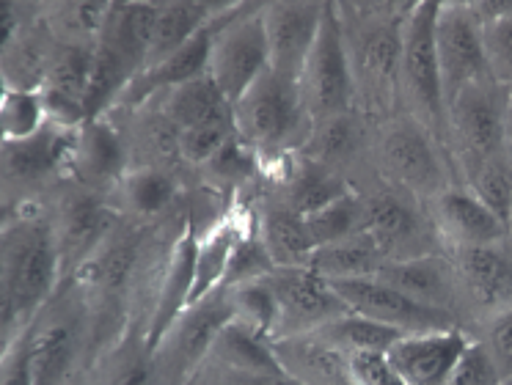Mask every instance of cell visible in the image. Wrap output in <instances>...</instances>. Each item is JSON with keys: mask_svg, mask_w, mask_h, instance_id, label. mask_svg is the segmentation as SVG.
I'll list each match as a JSON object with an SVG mask.
<instances>
[{"mask_svg": "<svg viewBox=\"0 0 512 385\" xmlns=\"http://www.w3.org/2000/svg\"><path fill=\"white\" fill-rule=\"evenodd\" d=\"M58 297V295H56ZM50 300L31 325L36 385H67L89 336V295Z\"/></svg>", "mask_w": 512, "mask_h": 385, "instance_id": "cell-11", "label": "cell"}, {"mask_svg": "<svg viewBox=\"0 0 512 385\" xmlns=\"http://www.w3.org/2000/svg\"><path fill=\"white\" fill-rule=\"evenodd\" d=\"M196 380L201 385H301L287 372H237L215 363H204Z\"/></svg>", "mask_w": 512, "mask_h": 385, "instance_id": "cell-51", "label": "cell"}, {"mask_svg": "<svg viewBox=\"0 0 512 385\" xmlns=\"http://www.w3.org/2000/svg\"><path fill=\"white\" fill-rule=\"evenodd\" d=\"M364 198V231H369L389 262L441 253L444 245L419 198L397 187H380Z\"/></svg>", "mask_w": 512, "mask_h": 385, "instance_id": "cell-10", "label": "cell"}, {"mask_svg": "<svg viewBox=\"0 0 512 385\" xmlns=\"http://www.w3.org/2000/svg\"><path fill=\"white\" fill-rule=\"evenodd\" d=\"M474 339L482 341L504 383H512V308L501 311L499 317L488 319L482 328L474 330Z\"/></svg>", "mask_w": 512, "mask_h": 385, "instance_id": "cell-48", "label": "cell"}, {"mask_svg": "<svg viewBox=\"0 0 512 385\" xmlns=\"http://www.w3.org/2000/svg\"><path fill=\"white\" fill-rule=\"evenodd\" d=\"M207 363L237 369V372H284L273 339L262 336L259 330L248 328L240 319H229L212 341Z\"/></svg>", "mask_w": 512, "mask_h": 385, "instance_id": "cell-29", "label": "cell"}, {"mask_svg": "<svg viewBox=\"0 0 512 385\" xmlns=\"http://www.w3.org/2000/svg\"><path fill=\"white\" fill-rule=\"evenodd\" d=\"M232 116L237 138L262 157H281L295 146L303 149L312 132L298 83L273 69L234 102Z\"/></svg>", "mask_w": 512, "mask_h": 385, "instance_id": "cell-4", "label": "cell"}, {"mask_svg": "<svg viewBox=\"0 0 512 385\" xmlns=\"http://www.w3.org/2000/svg\"><path fill=\"white\" fill-rule=\"evenodd\" d=\"M119 196L124 212H130L138 220H149L171 207V201L177 198V182L168 171L149 165V168L127 171V176L119 182Z\"/></svg>", "mask_w": 512, "mask_h": 385, "instance_id": "cell-37", "label": "cell"}, {"mask_svg": "<svg viewBox=\"0 0 512 385\" xmlns=\"http://www.w3.org/2000/svg\"><path fill=\"white\" fill-rule=\"evenodd\" d=\"M237 130H234V116L218 121H204L196 127L177 132V154L182 163L188 165H210L226 143L232 141Z\"/></svg>", "mask_w": 512, "mask_h": 385, "instance_id": "cell-45", "label": "cell"}, {"mask_svg": "<svg viewBox=\"0 0 512 385\" xmlns=\"http://www.w3.org/2000/svg\"><path fill=\"white\" fill-rule=\"evenodd\" d=\"M273 347L284 372L301 385H353L347 372V355L317 339L314 333L273 339Z\"/></svg>", "mask_w": 512, "mask_h": 385, "instance_id": "cell-25", "label": "cell"}, {"mask_svg": "<svg viewBox=\"0 0 512 385\" xmlns=\"http://www.w3.org/2000/svg\"><path fill=\"white\" fill-rule=\"evenodd\" d=\"M435 50H438L446 105L457 91L490 77L485 42H482V22L471 3H460V0L438 3Z\"/></svg>", "mask_w": 512, "mask_h": 385, "instance_id": "cell-13", "label": "cell"}, {"mask_svg": "<svg viewBox=\"0 0 512 385\" xmlns=\"http://www.w3.org/2000/svg\"><path fill=\"white\" fill-rule=\"evenodd\" d=\"M347 372L353 385H405L386 352H353L347 355Z\"/></svg>", "mask_w": 512, "mask_h": 385, "instance_id": "cell-50", "label": "cell"}, {"mask_svg": "<svg viewBox=\"0 0 512 385\" xmlns=\"http://www.w3.org/2000/svg\"><path fill=\"white\" fill-rule=\"evenodd\" d=\"M94 50H97V44L94 47H89V44H53V55L47 64V77L42 88L83 102L86 86H89Z\"/></svg>", "mask_w": 512, "mask_h": 385, "instance_id": "cell-41", "label": "cell"}, {"mask_svg": "<svg viewBox=\"0 0 512 385\" xmlns=\"http://www.w3.org/2000/svg\"><path fill=\"white\" fill-rule=\"evenodd\" d=\"M127 143L119 127L102 119L86 121L80 130H75V143L69 154V171L75 174L80 187H97L119 185L127 176Z\"/></svg>", "mask_w": 512, "mask_h": 385, "instance_id": "cell-22", "label": "cell"}, {"mask_svg": "<svg viewBox=\"0 0 512 385\" xmlns=\"http://www.w3.org/2000/svg\"><path fill=\"white\" fill-rule=\"evenodd\" d=\"M468 341L471 333L463 328L413 333L394 341L386 355L405 385H444Z\"/></svg>", "mask_w": 512, "mask_h": 385, "instance_id": "cell-20", "label": "cell"}, {"mask_svg": "<svg viewBox=\"0 0 512 385\" xmlns=\"http://www.w3.org/2000/svg\"><path fill=\"white\" fill-rule=\"evenodd\" d=\"M270 69L268 36L262 22V3L226 6L215 22L210 50V77L223 97L234 105Z\"/></svg>", "mask_w": 512, "mask_h": 385, "instance_id": "cell-7", "label": "cell"}, {"mask_svg": "<svg viewBox=\"0 0 512 385\" xmlns=\"http://www.w3.org/2000/svg\"><path fill=\"white\" fill-rule=\"evenodd\" d=\"M460 185H466L507 226V215L512 207V157H496L488 163L474 165L463 174Z\"/></svg>", "mask_w": 512, "mask_h": 385, "instance_id": "cell-44", "label": "cell"}, {"mask_svg": "<svg viewBox=\"0 0 512 385\" xmlns=\"http://www.w3.org/2000/svg\"><path fill=\"white\" fill-rule=\"evenodd\" d=\"M64 284L53 220L17 212L0 234V339L14 341L34 325Z\"/></svg>", "mask_w": 512, "mask_h": 385, "instance_id": "cell-1", "label": "cell"}, {"mask_svg": "<svg viewBox=\"0 0 512 385\" xmlns=\"http://www.w3.org/2000/svg\"><path fill=\"white\" fill-rule=\"evenodd\" d=\"M218 17H221V14H218ZM218 17H215L210 28H204L196 39H190L179 53L168 55L166 61H160V64L155 66H146L144 72H138V75L133 77V83H130L127 91L122 94L116 108H144L152 97H160V94H166L171 88L185 86V83L196 80V77L210 75L212 33H215V22H218Z\"/></svg>", "mask_w": 512, "mask_h": 385, "instance_id": "cell-24", "label": "cell"}, {"mask_svg": "<svg viewBox=\"0 0 512 385\" xmlns=\"http://www.w3.org/2000/svg\"><path fill=\"white\" fill-rule=\"evenodd\" d=\"M218 14L221 11H212V3H201V0H166V3H157L155 33H152V44H149L144 69L166 61L168 55L179 53L190 39H196L204 28H210Z\"/></svg>", "mask_w": 512, "mask_h": 385, "instance_id": "cell-27", "label": "cell"}, {"mask_svg": "<svg viewBox=\"0 0 512 385\" xmlns=\"http://www.w3.org/2000/svg\"><path fill=\"white\" fill-rule=\"evenodd\" d=\"M273 270H276V262H273V256H270L268 245L262 240L259 229L254 226V229H245V234L237 242L223 286H240L248 284V281H262Z\"/></svg>", "mask_w": 512, "mask_h": 385, "instance_id": "cell-46", "label": "cell"}, {"mask_svg": "<svg viewBox=\"0 0 512 385\" xmlns=\"http://www.w3.org/2000/svg\"><path fill=\"white\" fill-rule=\"evenodd\" d=\"M471 6L482 22V42H485L490 77L501 88L512 91V3L510 0H482Z\"/></svg>", "mask_w": 512, "mask_h": 385, "instance_id": "cell-36", "label": "cell"}, {"mask_svg": "<svg viewBox=\"0 0 512 385\" xmlns=\"http://www.w3.org/2000/svg\"><path fill=\"white\" fill-rule=\"evenodd\" d=\"M232 306L226 289L204 297L201 303L190 306L182 317L168 328L160 339L155 355V369L160 385H190L204 363L210 358L212 341L218 339L221 328L232 319Z\"/></svg>", "mask_w": 512, "mask_h": 385, "instance_id": "cell-9", "label": "cell"}, {"mask_svg": "<svg viewBox=\"0 0 512 385\" xmlns=\"http://www.w3.org/2000/svg\"><path fill=\"white\" fill-rule=\"evenodd\" d=\"M303 220H306V229H309L314 251H317L323 245H331V242H339L364 231V198L353 190L350 196L339 198V201L317 209L312 215H303Z\"/></svg>", "mask_w": 512, "mask_h": 385, "instance_id": "cell-42", "label": "cell"}, {"mask_svg": "<svg viewBox=\"0 0 512 385\" xmlns=\"http://www.w3.org/2000/svg\"><path fill=\"white\" fill-rule=\"evenodd\" d=\"M190 385H201V383H199V380H193V383H190Z\"/></svg>", "mask_w": 512, "mask_h": 385, "instance_id": "cell-53", "label": "cell"}, {"mask_svg": "<svg viewBox=\"0 0 512 385\" xmlns=\"http://www.w3.org/2000/svg\"><path fill=\"white\" fill-rule=\"evenodd\" d=\"M325 3L320 0H276L262 3V22L268 36L270 69L287 80L303 72V64L312 53V44L323 22Z\"/></svg>", "mask_w": 512, "mask_h": 385, "instance_id": "cell-17", "label": "cell"}, {"mask_svg": "<svg viewBox=\"0 0 512 385\" xmlns=\"http://www.w3.org/2000/svg\"><path fill=\"white\" fill-rule=\"evenodd\" d=\"M375 278H380L383 284L394 286L397 292L411 297L416 303H422V306L455 317L466 328L455 262H452V256L446 251L427 253V256H416V259L386 262Z\"/></svg>", "mask_w": 512, "mask_h": 385, "instance_id": "cell-19", "label": "cell"}, {"mask_svg": "<svg viewBox=\"0 0 512 385\" xmlns=\"http://www.w3.org/2000/svg\"><path fill=\"white\" fill-rule=\"evenodd\" d=\"M94 385H160L144 333L127 328L94 369Z\"/></svg>", "mask_w": 512, "mask_h": 385, "instance_id": "cell-34", "label": "cell"}, {"mask_svg": "<svg viewBox=\"0 0 512 385\" xmlns=\"http://www.w3.org/2000/svg\"><path fill=\"white\" fill-rule=\"evenodd\" d=\"M245 229L248 226H245L243 220L229 215V218H223L221 223H215L212 229L201 234L199 251H196V278H193L190 306H196L204 297L215 295L218 289H223L232 253L240 237L245 234Z\"/></svg>", "mask_w": 512, "mask_h": 385, "instance_id": "cell-30", "label": "cell"}, {"mask_svg": "<svg viewBox=\"0 0 512 385\" xmlns=\"http://www.w3.org/2000/svg\"><path fill=\"white\" fill-rule=\"evenodd\" d=\"M72 143L75 132L58 130L53 124H47L45 130L28 141H3V190L39 187L61 168H69Z\"/></svg>", "mask_w": 512, "mask_h": 385, "instance_id": "cell-23", "label": "cell"}, {"mask_svg": "<svg viewBox=\"0 0 512 385\" xmlns=\"http://www.w3.org/2000/svg\"><path fill=\"white\" fill-rule=\"evenodd\" d=\"M353 193V187L342 171L328 168L323 163H314L309 157H298L287 168L284 176V207H290L298 215H312L317 209L334 204L339 198Z\"/></svg>", "mask_w": 512, "mask_h": 385, "instance_id": "cell-28", "label": "cell"}, {"mask_svg": "<svg viewBox=\"0 0 512 385\" xmlns=\"http://www.w3.org/2000/svg\"><path fill=\"white\" fill-rule=\"evenodd\" d=\"M0 385H36L31 328L20 333L9 344H3V355H0Z\"/></svg>", "mask_w": 512, "mask_h": 385, "instance_id": "cell-49", "label": "cell"}, {"mask_svg": "<svg viewBox=\"0 0 512 385\" xmlns=\"http://www.w3.org/2000/svg\"><path fill=\"white\" fill-rule=\"evenodd\" d=\"M507 245L512 248V207H510V215H507Z\"/></svg>", "mask_w": 512, "mask_h": 385, "instance_id": "cell-52", "label": "cell"}, {"mask_svg": "<svg viewBox=\"0 0 512 385\" xmlns=\"http://www.w3.org/2000/svg\"><path fill=\"white\" fill-rule=\"evenodd\" d=\"M314 336L323 339L325 344H331L342 355H353V352H386L405 333L386 328V325L372 322L367 317H358V314H345V317L314 330Z\"/></svg>", "mask_w": 512, "mask_h": 385, "instance_id": "cell-38", "label": "cell"}, {"mask_svg": "<svg viewBox=\"0 0 512 385\" xmlns=\"http://www.w3.org/2000/svg\"><path fill=\"white\" fill-rule=\"evenodd\" d=\"M411 9V6H408ZM405 11L389 6L339 3L347 58L356 86V110L372 113L378 121L402 113L400 108V55Z\"/></svg>", "mask_w": 512, "mask_h": 385, "instance_id": "cell-2", "label": "cell"}, {"mask_svg": "<svg viewBox=\"0 0 512 385\" xmlns=\"http://www.w3.org/2000/svg\"><path fill=\"white\" fill-rule=\"evenodd\" d=\"M424 209L433 220V229L444 251L496 245L507 240L504 220L496 212H490L466 185L446 187L444 193L430 198Z\"/></svg>", "mask_w": 512, "mask_h": 385, "instance_id": "cell-18", "label": "cell"}, {"mask_svg": "<svg viewBox=\"0 0 512 385\" xmlns=\"http://www.w3.org/2000/svg\"><path fill=\"white\" fill-rule=\"evenodd\" d=\"M512 91L493 77L471 83L446 105V146L457 176L496 157H512L510 149Z\"/></svg>", "mask_w": 512, "mask_h": 385, "instance_id": "cell-5", "label": "cell"}, {"mask_svg": "<svg viewBox=\"0 0 512 385\" xmlns=\"http://www.w3.org/2000/svg\"><path fill=\"white\" fill-rule=\"evenodd\" d=\"M438 0L411 3L402 25L400 108L446 143V97L435 50ZM449 149V146H446Z\"/></svg>", "mask_w": 512, "mask_h": 385, "instance_id": "cell-6", "label": "cell"}, {"mask_svg": "<svg viewBox=\"0 0 512 385\" xmlns=\"http://www.w3.org/2000/svg\"><path fill=\"white\" fill-rule=\"evenodd\" d=\"M298 91H301L303 108L309 113L312 124L356 110V86H353L350 58H347L339 3H325L323 22L312 44V53L298 77Z\"/></svg>", "mask_w": 512, "mask_h": 385, "instance_id": "cell-8", "label": "cell"}, {"mask_svg": "<svg viewBox=\"0 0 512 385\" xmlns=\"http://www.w3.org/2000/svg\"><path fill=\"white\" fill-rule=\"evenodd\" d=\"M157 22V3L149 0H127V3H111L108 20L102 28L100 42L111 47L133 66L135 75L144 69L152 33Z\"/></svg>", "mask_w": 512, "mask_h": 385, "instance_id": "cell-26", "label": "cell"}, {"mask_svg": "<svg viewBox=\"0 0 512 385\" xmlns=\"http://www.w3.org/2000/svg\"><path fill=\"white\" fill-rule=\"evenodd\" d=\"M389 262L386 253L369 231H358L353 237L323 245L312 253L314 273L323 275L325 281H350V278H369L378 275L383 264Z\"/></svg>", "mask_w": 512, "mask_h": 385, "instance_id": "cell-32", "label": "cell"}, {"mask_svg": "<svg viewBox=\"0 0 512 385\" xmlns=\"http://www.w3.org/2000/svg\"><path fill=\"white\" fill-rule=\"evenodd\" d=\"M262 240L268 245L276 267H309L314 253V242L306 229V220L284 204H273L265 209L262 220L256 223Z\"/></svg>", "mask_w": 512, "mask_h": 385, "instance_id": "cell-35", "label": "cell"}, {"mask_svg": "<svg viewBox=\"0 0 512 385\" xmlns=\"http://www.w3.org/2000/svg\"><path fill=\"white\" fill-rule=\"evenodd\" d=\"M265 281L279 303L276 339L314 333L328 322L350 314V308L336 295L331 281L314 273L312 267H276Z\"/></svg>", "mask_w": 512, "mask_h": 385, "instance_id": "cell-14", "label": "cell"}, {"mask_svg": "<svg viewBox=\"0 0 512 385\" xmlns=\"http://www.w3.org/2000/svg\"><path fill=\"white\" fill-rule=\"evenodd\" d=\"M223 289H226V297H229L234 319L245 322L248 328L259 330L268 339H276L279 303H276V295H273V289H270L265 278L240 286H223Z\"/></svg>", "mask_w": 512, "mask_h": 385, "instance_id": "cell-43", "label": "cell"}, {"mask_svg": "<svg viewBox=\"0 0 512 385\" xmlns=\"http://www.w3.org/2000/svg\"><path fill=\"white\" fill-rule=\"evenodd\" d=\"M372 152L383 182L419 198L422 204L444 193L446 187L460 185L446 143L408 113L378 121Z\"/></svg>", "mask_w": 512, "mask_h": 385, "instance_id": "cell-3", "label": "cell"}, {"mask_svg": "<svg viewBox=\"0 0 512 385\" xmlns=\"http://www.w3.org/2000/svg\"><path fill=\"white\" fill-rule=\"evenodd\" d=\"M160 116L174 127V130H188L204 121H218L232 116V105L223 97V91L215 86L210 75L196 77L185 86H177L160 94Z\"/></svg>", "mask_w": 512, "mask_h": 385, "instance_id": "cell-31", "label": "cell"}, {"mask_svg": "<svg viewBox=\"0 0 512 385\" xmlns=\"http://www.w3.org/2000/svg\"><path fill=\"white\" fill-rule=\"evenodd\" d=\"M47 127L42 88H3L0 94V135L3 141H28Z\"/></svg>", "mask_w": 512, "mask_h": 385, "instance_id": "cell-40", "label": "cell"}, {"mask_svg": "<svg viewBox=\"0 0 512 385\" xmlns=\"http://www.w3.org/2000/svg\"><path fill=\"white\" fill-rule=\"evenodd\" d=\"M111 3H56L42 14L53 42L94 44L100 42Z\"/></svg>", "mask_w": 512, "mask_h": 385, "instance_id": "cell-39", "label": "cell"}, {"mask_svg": "<svg viewBox=\"0 0 512 385\" xmlns=\"http://www.w3.org/2000/svg\"><path fill=\"white\" fill-rule=\"evenodd\" d=\"M199 231L190 223L174 242L171 256H168L166 270H163V281L157 286L155 306L152 314L146 319V344L155 352L160 339L166 336L168 328L177 322L185 311L190 308V295H193V278H196V251H199Z\"/></svg>", "mask_w": 512, "mask_h": 385, "instance_id": "cell-21", "label": "cell"}, {"mask_svg": "<svg viewBox=\"0 0 512 385\" xmlns=\"http://www.w3.org/2000/svg\"><path fill=\"white\" fill-rule=\"evenodd\" d=\"M444 385H507L504 377L496 369V363L488 355V350L482 347V341L474 339L468 341V347L463 355L457 358L452 366V372L446 377Z\"/></svg>", "mask_w": 512, "mask_h": 385, "instance_id": "cell-47", "label": "cell"}, {"mask_svg": "<svg viewBox=\"0 0 512 385\" xmlns=\"http://www.w3.org/2000/svg\"><path fill=\"white\" fill-rule=\"evenodd\" d=\"M507 385H512V383H507Z\"/></svg>", "mask_w": 512, "mask_h": 385, "instance_id": "cell-54", "label": "cell"}, {"mask_svg": "<svg viewBox=\"0 0 512 385\" xmlns=\"http://www.w3.org/2000/svg\"><path fill=\"white\" fill-rule=\"evenodd\" d=\"M53 226H56L64 278H69L78 275L100 253L102 245L111 240L113 231L119 229V215L97 190L78 187L61 204Z\"/></svg>", "mask_w": 512, "mask_h": 385, "instance_id": "cell-16", "label": "cell"}, {"mask_svg": "<svg viewBox=\"0 0 512 385\" xmlns=\"http://www.w3.org/2000/svg\"><path fill=\"white\" fill-rule=\"evenodd\" d=\"M364 143H367V127H364L361 113L353 110V113H339V116L312 124L309 141L301 149V154L314 163L342 171L347 160H353L361 152Z\"/></svg>", "mask_w": 512, "mask_h": 385, "instance_id": "cell-33", "label": "cell"}, {"mask_svg": "<svg viewBox=\"0 0 512 385\" xmlns=\"http://www.w3.org/2000/svg\"><path fill=\"white\" fill-rule=\"evenodd\" d=\"M331 286H334L336 295L342 297V303L350 308V314L380 322L386 328L400 330L405 336L463 328L455 317L416 303L411 297L397 292L394 286L383 284L375 275H369V278H350V281H331Z\"/></svg>", "mask_w": 512, "mask_h": 385, "instance_id": "cell-15", "label": "cell"}, {"mask_svg": "<svg viewBox=\"0 0 512 385\" xmlns=\"http://www.w3.org/2000/svg\"><path fill=\"white\" fill-rule=\"evenodd\" d=\"M455 262L463 322L474 336L488 319L512 308V248L504 242L446 251Z\"/></svg>", "mask_w": 512, "mask_h": 385, "instance_id": "cell-12", "label": "cell"}]
</instances>
